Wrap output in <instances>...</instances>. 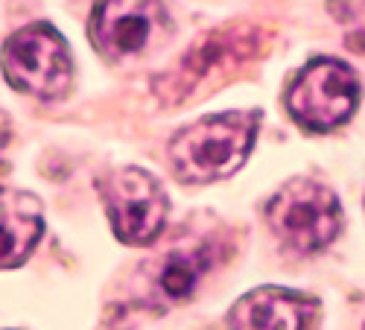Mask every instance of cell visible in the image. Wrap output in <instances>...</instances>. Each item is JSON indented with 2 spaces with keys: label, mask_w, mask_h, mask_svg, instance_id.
Listing matches in <instances>:
<instances>
[{
  "label": "cell",
  "mask_w": 365,
  "mask_h": 330,
  "mask_svg": "<svg viewBox=\"0 0 365 330\" xmlns=\"http://www.w3.org/2000/svg\"><path fill=\"white\" fill-rule=\"evenodd\" d=\"M257 111H225L202 117L170 140V164L178 182L207 185L246 164L257 135Z\"/></svg>",
  "instance_id": "obj_1"
},
{
  "label": "cell",
  "mask_w": 365,
  "mask_h": 330,
  "mask_svg": "<svg viewBox=\"0 0 365 330\" xmlns=\"http://www.w3.org/2000/svg\"><path fill=\"white\" fill-rule=\"evenodd\" d=\"M0 65L12 88L41 100L65 97L73 79L68 44L50 24H33L9 36L0 53Z\"/></svg>",
  "instance_id": "obj_2"
},
{
  "label": "cell",
  "mask_w": 365,
  "mask_h": 330,
  "mask_svg": "<svg viewBox=\"0 0 365 330\" xmlns=\"http://www.w3.org/2000/svg\"><path fill=\"white\" fill-rule=\"evenodd\" d=\"M266 220L287 246L310 254L333 243L342 225V211L324 185L313 178H292L272 196Z\"/></svg>",
  "instance_id": "obj_3"
},
{
  "label": "cell",
  "mask_w": 365,
  "mask_h": 330,
  "mask_svg": "<svg viewBox=\"0 0 365 330\" xmlns=\"http://www.w3.org/2000/svg\"><path fill=\"white\" fill-rule=\"evenodd\" d=\"M359 82L356 73L336 58H316L287 88V108L292 120L310 132L342 126L356 111Z\"/></svg>",
  "instance_id": "obj_4"
},
{
  "label": "cell",
  "mask_w": 365,
  "mask_h": 330,
  "mask_svg": "<svg viewBox=\"0 0 365 330\" xmlns=\"http://www.w3.org/2000/svg\"><path fill=\"white\" fill-rule=\"evenodd\" d=\"M103 202L117 239L126 246H149L167 222L170 202L158 178L140 167H120L103 182Z\"/></svg>",
  "instance_id": "obj_5"
},
{
  "label": "cell",
  "mask_w": 365,
  "mask_h": 330,
  "mask_svg": "<svg viewBox=\"0 0 365 330\" xmlns=\"http://www.w3.org/2000/svg\"><path fill=\"white\" fill-rule=\"evenodd\" d=\"M164 24L158 0H100L91 18V41L108 58H126L143 53Z\"/></svg>",
  "instance_id": "obj_6"
},
{
  "label": "cell",
  "mask_w": 365,
  "mask_h": 330,
  "mask_svg": "<svg viewBox=\"0 0 365 330\" xmlns=\"http://www.w3.org/2000/svg\"><path fill=\"white\" fill-rule=\"evenodd\" d=\"M313 301L292 289L260 287L252 289L228 313L231 330H310Z\"/></svg>",
  "instance_id": "obj_7"
},
{
  "label": "cell",
  "mask_w": 365,
  "mask_h": 330,
  "mask_svg": "<svg viewBox=\"0 0 365 330\" xmlns=\"http://www.w3.org/2000/svg\"><path fill=\"white\" fill-rule=\"evenodd\" d=\"M44 234L41 202L33 193L0 187V269L21 266Z\"/></svg>",
  "instance_id": "obj_8"
},
{
  "label": "cell",
  "mask_w": 365,
  "mask_h": 330,
  "mask_svg": "<svg viewBox=\"0 0 365 330\" xmlns=\"http://www.w3.org/2000/svg\"><path fill=\"white\" fill-rule=\"evenodd\" d=\"M207 266V254L202 249H181V252H173L167 254V260L161 263V272H158V287L167 298H187L202 272Z\"/></svg>",
  "instance_id": "obj_9"
}]
</instances>
